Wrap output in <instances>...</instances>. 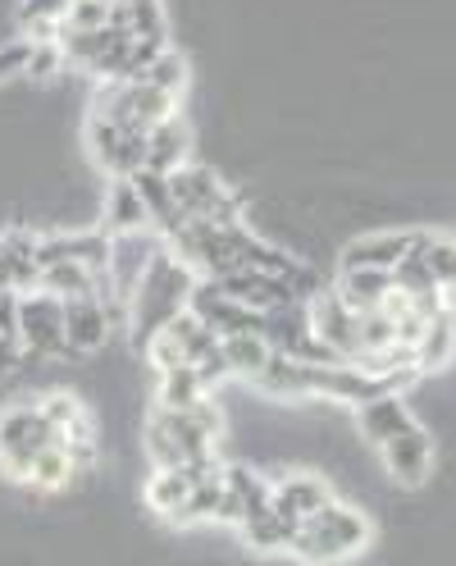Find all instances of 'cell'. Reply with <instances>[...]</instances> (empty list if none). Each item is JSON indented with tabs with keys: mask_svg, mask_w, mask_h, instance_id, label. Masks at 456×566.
<instances>
[{
	"mask_svg": "<svg viewBox=\"0 0 456 566\" xmlns=\"http://www.w3.org/2000/svg\"><path fill=\"white\" fill-rule=\"evenodd\" d=\"M55 439H60V430L42 420L38 402H14L0 411V471H6V480L28 484L32 457Z\"/></svg>",
	"mask_w": 456,
	"mask_h": 566,
	"instance_id": "3",
	"label": "cell"
},
{
	"mask_svg": "<svg viewBox=\"0 0 456 566\" xmlns=\"http://www.w3.org/2000/svg\"><path fill=\"white\" fill-rule=\"evenodd\" d=\"M169 192H173V206H179L188 220H205V224H220V229L242 224V197L205 165H179L169 174Z\"/></svg>",
	"mask_w": 456,
	"mask_h": 566,
	"instance_id": "2",
	"label": "cell"
},
{
	"mask_svg": "<svg viewBox=\"0 0 456 566\" xmlns=\"http://www.w3.org/2000/svg\"><path fill=\"white\" fill-rule=\"evenodd\" d=\"M452 357H456V315L438 311L434 321L425 325V334H420V343H415V370L420 375L443 370Z\"/></svg>",
	"mask_w": 456,
	"mask_h": 566,
	"instance_id": "22",
	"label": "cell"
},
{
	"mask_svg": "<svg viewBox=\"0 0 456 566\" xmlns=\"http://www.w3.org/2000/svg\"><path fill=\"white\" fill-rule=\"evenodd\" d=\"M173 105H179V101H169L151 83L132 78V83H105L100 96H96V105H92V115L96 119H110L119 128H132V133H151L160 119L173 115Z\"/></svg>",
	"mask_w": 456,
	"mask_h": 566,
	"instance_id": "4",
	"label": "cell"
},
{
	"mask_svg": "<svg viewBox=\"0 0 456 566\" xmlns=\"http://www.w3.org/2000/svg\"><path fill=\"white\" fill-rule=\"evenodd\" d=\"M64 69V51H60V42H32L28 46V64H23V74H32L38 83H46V78H55Z\"/></svg>",
	"mask_w": 456,
	"mask_h": 566,
	"instance_id": "34",
	"label": "cell"
},
{
	"mask_svg": "<svg viewBox=\"0 0 456 566\" xmlns=\"http://www.w3.org/2000/svg\"><path fill=\"white\" fill-rule=\"evenodd\" d=\"M110 6H137V0H110Z\"/></svg>",
	"mask_w": 456,
	"mask_h": 566,
	"instance_id": "40",
	"label": "cell"
},
{
	"mask_svg": "<svg viewBox=\"0 0 456 566\" xmlns=\"http://www.w3.org/2000/svg\"><path fill=\"white\" fill-rule=\"evenodd\" d=\"M23 361V347L14 343V338H6V334H0V370H14Z\"/></svg>",
	"mask_w": 456,
	"mask_h": 566,
	"instance_id": "39",
	"label": "cell"
},
{
	"mask_svg": "<svg viewBox=\"0 0 456 566\" xmlns=\"http://www.w3.org/2000/svg\"><path fill=\"white\" fill-rule=\"evenodd\" d=\"M425 238H430L425 229L357 238L352 247H342V265H338V270H397V261H406Z\"/></svg>",
	"mask_w": 456,
	"mask_h": 566,
	"instance_id": "10",
	"label": "cell"
},
{
	"mask_svg": "<svg viewBox=\"0 0 456 566\" xmlns=\"http://www.w3.org/2000/svg\"><path fill=\"white\" fill-rule=\"evenodd\" d=\"M142 499H147V507H151L156 516L173 521V516L183 512V503L192 499V475H188L183 467L151 471V480H147V489H142Z\"/></svg>",
	"mask_w": 456,
	"mask_h": 566,
	"instance_id": "23",
	"label": "cell"
},
{
	"mask_svg": "<svg viewBox=\"0 0 456 566\" xmlns=\"http://www.w3.org/2000/svg\"><path fill=\"white\" fill-rule=\"evenodd\" d=\"M188 147H192V137H188V124L179 119V111H173L169 119H160L151 133H147V165L151 174H173L179 165H188Z\"/></svg>",
	"mask_w": 456,
	"mask_h": 566,
	"instance_id": "18",
	"label": "cell"
},
{
	"mask_svg": "<svg viewBox=\"0 0 456 566\" xmlns=\"http://www.w3.org/2000/svg\"><path fill=\"white\" fill-rule=\"evenodd\" d=\"M210 394V388L201 384V375H197V366H173V370H160V388H156V407H165V411H183V407H192V402H201Z\"/></svg>",
	"mask_w": 456,
	"mask_h": 566,
	"instance_id": "26",
	"label": "cell"
},
{
	"mask_svg": "<svg viewBox=\"0 0 456 566\" xmlns=\"http://www.w3.org/2000/svg\"><path fill=\"white\" fill-rule=\"evenodd\" d=\"M237 530H242V539H247L252 553H288V544H293V535H297V525L284 521L278 512H261V516H252V521H242Z\"/></svg>",
	"mask_w": 456,
	"mask_h": 566,
	"instance_id": "27",
	"label": "cell"
},
{
	"mask_svg": "<svg viewBox=\"0 0 456 566\" xmlns=\"http://www.w3.org/2000/svg\"><path fill=\"white\" fill-rule=\"evenodd\" d=\"M110 247H115V238L100 233V229H87V233H51V238H38V265L74 261V265H87V270L105 274V270H110Z\"/></svg>",
	"mask_w": 456,
	"mask_h": 566,
	"instance_id": "11",
	"label": "cell"
},
{
	"mask_svg": "<svg viewBox=\"0 0 456 566\" xmlns=\"http://www.w3.org/2000/svg\"><path fill=\"white\" fill-rule=\"evenodd\" d=\"M60 443L68 452V462H74V471H92L100 462V443H96V430H92V416H78L74 424H64Z\"/></svg>",
	"mask_w": 456,
	"mask_h": 566,
	"instance_id": "31",
	"label": "cell"
},
{
	"mask_svg": "<svg viewBox=\"0 0 456 566\" xmlns=\"http://www.w3.org/2000/svg\"><path fill=\"white\" fill-rule=\"evenodd\" d=\"M0 334L19 343V293L14 289H0Z\"/></svg>",
	"mask_w": 456,
	"mask_h": 566,
	"instance_id": "37",
	"label": "cell"
},
{
	"mask_svg": "<svg viewBox=\"0 0 456 566\" xmlns=\"http://www.w3.org/2000/svg\"><path fill=\"white\" fill-rule=\"evenodd\" d=\"M96 283H100L96 270L74 265V261H55V265H42L38 289H46L60 302H74V297H96Z\"/></svg>",
	"mask_w": 456,
	"mask_h": 566,
	"instance_id": "24",
	"label": "cell"
},
{
	"mask_svg": "<svg viewBox=\"0 0 456 566\" xmlns=\"http://www.w3.org/2000/svg\"><path fill=\"white\" fill-rule=\"evenodd\" d=\"M310 530H315V535H320L342 562H352L357 553H365L370 548V539H374V525H370V516H361L357 507H347V503H329L320 516H310L306 521Z\"/></svg>",
	"mask_w": 456,
	"mask_h": 566,
	"instance_id": "9",
	"label": "cell"
},
{
	"mask_svg": "<svg viewBox=\"0 0 456 566\" xmlns=\"http://www.w3.org/2000/svg\"><path fill=\"white\" fill-rule=\"evenodd\" d=\"M78 471H74V462H68V452H64V443L55 439V443H46L38 457H32V471H28V484L38 489V493H55V489H64L68 480H74Z\"/></svg>",
	"mask_w": 456,
	"mask_h": 566,
	"instance_id": "29",
	"label": "cell"
},
{
	"mask_svg": "<svg viewBox=\"0 0 456 566\" xmlns=\"http://www.w3.org/2000/svg\"><path fill=\"white\" fill-rule=\"evenodd\" d=\"M110 343V315H105L100 297H74L64 302V352H100Z\"/></svg>",
	"mask_w": 456,
	"mask_h": 566,
	"instance_id": "15",
	"label": "cell"
},
{
	"mask_svg": "<svg viewBox=\"0 0 456 566\" xmlns=\"http://www.w3.org/2000/svg\"><path fill=\"white\" fill-rule=\"evenodd\" d=\"M197 274L169 252H156V261L147 265V274L137 279L132 302H128V321H132V347L142 352L151 343L156 329H165L173 315L188 311V293H192Z\"/></svg>",
	"mask_w": 456,
	"mask_h": 566,
	"instance_id": "1",
	"label": "cell"
},
{
	"mask_svg": "<svg viewBox=\"0 0 456 566\" xmlns=\"http://www.w3.org/2000/svg\"><path fill=\"white\" fill-rule=\"evenodd\" d=\"M224 489L237 499L242 507V521H252L261 512H269V499H274V484L265 475H256L252 467H224Z\"/></svg>",
	"mask_w": 456,
	"mask_h": 566,
	"instance_id": "25",
	"label": "cell"
},
{
	"mask_svg": "<svg viewBox=\"0 0 456 566\" xmlns=\"http://www.w3.org/2000/svg\"><path fill=\"white\" fill-rule=\"evenodd\" d=\"M23 64H28V42H14V46H0V83L23 74Z\"/></svg>",
	"mask_w": 456,
	"mask_h": 566,
	"instance_id": "38",
	"label": "cell"
},
{
	"mask_svg": "<svg viewBox=\"0 0 456 566\" xmlns=\"http://www.w3.org/2000/svg\"><path fill=\"white\" fill-rule=\"evenodd\" d=\"M215 283H220V289H224L233 302L252 306V311H261V315H269V311H278V306L301 302L288 279H278V274H261V270H229V274H224V279H215Z\"/></svg>",
	"mask_w": 456,
	"mask_h": 566,
	"instance_id": "13",
	"label": "cell"
},
{
	"mask_svg": "<svg viewBox=\"0 0 456 566\" xmlns=\"http://www.w3.org/2000/svg\"><path fill=\"white\" fill-rule=\"evenodd\" d=\"M42 279L38 265V233L28 229H6L0 233V289H14V293H32Z\"/></svg>",
	"mask_w": 456,
	"mask_h": 566,
	"instance_id": "16",
	"label": "cell"
},
{
	"mask_svg": "<svg viewBox=\"0 0 456 566\" xmlns=\"http://www.w3.org/2000/svg\"><path fill=\"white\" fill-rule=\"evenodd\" d=\"M420 256H425V265L434 270V279H438V289L447 293V302L456 297V238H434L430 233V242L420 247Z\"/></svg>",
	"mask_w": 456,
	"mask_h": 566,
	"instance_id": "32",
	"label": "cell"
},
{
	"mask_svg": "<svg viewBox=\"0 0 456 566\" xmlns=\"http://www.w3.org/2000/svg\"><path fill=\"white\" fill-rule=\"evenodd\" d=\"M306 315H310V334L320 338L329 352H338L342 361H357L361 338H357V311L347 306L333 289H315L306 297Z\"/></svg>",
	"mask_w": 456,
	"mask_h": 566,
	"instance_id": "8",
	"label": "cell"
},
{
	"mask_svg": "<svg viewBox=\"0 0 456 566\" xmlns=\"http://www.w3.org/2000/svg\"><path fill=\"white\" fill-rule=\"evenodd\" d=\"M64 14H68V0H23V6H19V28L64 23Z\"/></svg>",
	"mask_w": 456,
	"mask_h": 566,
	"instance_id": "36",
	"label": "cell"
},
{
	"mask_svg": "<svg viewBox=\"0 0 456 566\" xmlns=\"http://www.w3.org/2000/svg\"><path fill=\"white\" fill-rule=\"evenodd\" d=\"M329 503H333V489L320 475H288V480L274 484L269 512H278V516L293 521V525H306L310 516H320Z\"/></svg>",
	"mask_w": 456,
	"mask_h": 566,
	"instance_id": "14",
	"label": "cell"
},
{
	"mask_svg": "<svg viewBox=\"0 0 456 566\" xmlns=\"http://www.w3.org/2000/svg\"><path fill=\"white\" fill-rule=\"evenodd\" d=\"M38 411H42L46 424H55V430H64V424H74L78 416H87L83 411V398L68 394V388H46V394L38 398Z\"/></svg>",
	"mask_w": 456,
	"mask_h": 566,
	"instance_id": "33",
	"label": "cell"
},
{
	"mask_svg": "<svg viewBox=\"0 0 456 566\" xmlns=\"http://www.w3.org/2000/svg\"><path fill=\"white\" fill-rule=\"evenodd\" d=\"M188 311H192L215 338H237V334H261V329H265V315L252 311V306H242V302H233L215 279H197V283H192Z\"/></svg>",
	"mask_w": 456,
	"mask_h": 566,
	"instance_id": "5",
	"label": "cell"
},
{
	"mask_svg": "<svg viewBox=\"0 0 456 566\" xmlns=\"http://www.w3.org/2000/svg\"><path fill=\"white\" fill-rule=\"evenodd\" d=\"M220 347H224V361H229V375H237V379H256L261 375V366L269 361V343H265V334H237V338H220Z\"/></svg>",
	"mask_w": 456,
	"mask_h": 566,
	"instance_id": "28",
	"label": "cell"
},
{
	"mask_svg": "<svg viewBox=\"0 0 456 566\" xmlns=\"http://www.w3.org/2000/svg\"><path fill=\"white\" fill-rule=\"evenodd\" d=\"M19 347L28 357H64V302L46 289L19 293Z\"/></svg>",
	"mask_w": 456,
	"mask_h": 566,
	"instance_id": "6",
	"label": "cell"
},
{
	"mask_svg": "<svg viewBox=\"0 0 456 566\" xmlns=\"http://www.w3.org/2000/svg\"><path fill=\"white\" fill-rule=\"evenodd\" d=\"M188 74H192L188 60H183L179 51H173V46H165V51L142 69V83H151V87H156V92H165L169 101H179V96L188 92Z\"/></svg>",
	"mask_w": 456,
	"mask_h": 566,
	"instance_id": "30",
	"label": "cell"
},
{
	"mask_svg": "<svg viewBox=\"0 0 456 566\" xmlns=\"http://www.w3.org/2000/svg\"><path fill=\"white\" fill-rule=\"evenodd\" d=\"M87 147L110 179H132V174L147 165V133L119 128V124L96 119V115L87 119Z\"/></svg>",
	"mask_w": 456,
	"mask_h": 566,
	"instance_id": "7",
	"label": "cell"
},
{
	"mask_svg": "<svg viewBox=\"0 0 456 566\" xmlns=\"http://www.w3.org/2000/svg\"><path fill=\"white\" fill-rule=\"evenodd\" d=\"M132 188H137V197H142V206H147V216H151V229L160 233V238H169L173 229H179L188 216L179 206H173V192H169V174H151V169H137L132 174Z\"/></svg>",
	"mask_w": 456,
	"mask_h": 566,
	"instance_id": "20",
	"label": "cell"
},
{
	"mask_svg": "<svg viewBox=\"0 0 456 566\" xmlns=\"http://www.w3.org/2000/svg\"><path fill=\"white\" fill-rule=\"evenodd\" d=\"M357 424H361V439L365 443L383 448V443H393L397 434L415 430V416H411V407L397 394H389V398H374V402L357 407Z\"/></svg>",
	"mask_w": 456,
	"mask_h": 566,
	"instance_id": "17",
	"label": "cell"
},
{
	"mask_svg": "<svg viewBox=\"0 0 456 566\" xmlns=\"http://www.w3.org/2000/svg\"><path fill=\"white\" fill-rule=\"evenodd\" d=\"M383 467H389V475L402 484V489H420L430 475H434V434L430 430H406L397 434L393 443H383Z\"/></svg>",
	"mask_w": 456,
	"mask_h": 566,
	"instance_id": "12",
	"label": "cell"
},
{
	"mask_svg": "<svg viewBox=\"0 0 456 566\" xmlns=\"http://www.w3.org/2000/svg\"><path fill=\"white\" fill-rule=\"evenodd\" d=\"M142 229H151V216H147L142 197H137L132 179H115L110 197H105V224H100V233L124 238V233H142Z\"/></svg>",
	"mask_w": 456,
	"mask_h": 566,
	"instance_id": "21",
	"label": "cell"
},
{
	"mask_svg": "<svg viewBox=\"0 0 456 566\" xmlns=\"http://www.w3.org/2000/svg\"><path fill=\"white\" fill-rule=\"evenodd\" d=\"M110 23V0H68L64 28H105Z\"/></svg>",
	"mask_w": 456,
	"mask_h": 566,
	"instance_id": "35",
	"label": "cell"
},
{
	"mask_svg": "<svg viewBox=\"0 0 456 566\" xmlns=\"http://www.w3.org/2000/svg\"><path fill=\"white\" fill-rule=\"evenodd\" d=\"M333 293L352 306L357 315L361 311H379L393 293V270H338V283Z\"/></svg>",
	"mask_w": 456,
	"mask_h": 566,
	"instance_id": "19",
	"label": "cell"
}]
</instances>
